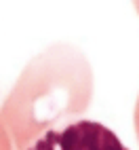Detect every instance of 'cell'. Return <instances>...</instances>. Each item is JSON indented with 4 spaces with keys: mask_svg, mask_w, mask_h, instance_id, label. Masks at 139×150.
<instances>
[{
    "mask_svg": "<svg viewBox=\"0 0 139 150\" xmlns=\"http://www.w3.org/2000/svg\"><path fill=\"white\" fill-rule=\"evenodd\" d=\"M95 76L88 57L70 42H53L19 72L0 106L15 150H27L57 125L80 121L91 108Z\"/></svg>",
    "mask_w": 139,
    "mask_h": 150,
    "instance_id": "obj_1",
    "label": "cell"
},
{
    "mask_svg": "<svg viewBox=\"0 0 139 150\" xmlns=\"http://www.w3.org/2000/svg\"><path fill=\"white\" fill-rule=\"evenodd\" d=\"M27 150H131L110 127L99 121H76L51 129Z\"/></svg>",
    "mask_w": 139,
    "mask_h": 150,
    "instance_id": "obj_2",
    "label": "cell"
},
{
    "mask_svg": "<svg viewBox=\"0 0 139 150\" xmlns=\"http://www.w3.org/2000/svg\"><path fill=\"white\" fill-rule=\"evenodd\" d=\"M0 150H15L13 148V139H11V135H8L2 118H0Z\"/></svg>",
    "mask_w": 139,
    "mask_h": 150,
    "instance_id": "obj_3",
    "label": "cell"
},
{
    "mask_svg": "<svg viewBox=\"0 0 139 150\" xmlns=\"http://www.w3.org/2000/svg\"><path fill=\"white\" fill-rule=\"evenodd\" d=\"M133 125H135V133H137V139H139V95H137L135 110H133Z\"/></svg>",
    "mask_w": 139,
    "mask_h": 150,
    "instance_id": "obj_4",
    "label": "cell"
}]
</instances>
